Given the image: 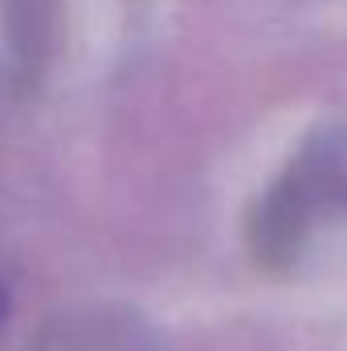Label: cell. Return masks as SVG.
I'll list each match as a JSON object with an SVG mask.
<instances>
[{"label":"cell","instance_id":"obj_1","mask_svg":"<svg viewBox=\"0 0 347 351\" xmlns=\"http://www.w3.org/2000/svg\"><path fill=\"white\" fill-rule=\"evenodd\" d=\"M327 217H347V135L323 139L290 168L286 188L270 200L261 233L274 237L278 254H294V245Z\"/></svg>","mask_w":347,"mask_h":351}]
</instances>
